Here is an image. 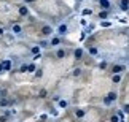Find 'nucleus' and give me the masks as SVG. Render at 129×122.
<instances>
[{
    "instance_id": "17",
    "label": "nucleus",
    "mask_w": 129,
    "mask_h": 122,
    "mask_svg": "<svg viewBox=\"0 0 129 122\" xmlns=\"http://www.w3.org/2000/svg\"><path fill=\"white\" fill-rule=\"evenodd\" d=\"M108 67H110V63H108V60H102V62H101V63H99V65H97V68H99V70H101V71L107 70Z\"/></svg>"
},
{
    "instance_id": "10",
    "label": "nucleus",
    "mask_w": 129,
    "mask_h": 122,
    "mask_svg": "<svg viewBox=\"0 0 129 122\" xmlns=\"http://www.w3.org/2000/svg\"><path fill=\"white\" fill-rule=\"evenodd\" d=\"M118 10L120 11H129V0H118Z\"/></svg>"
},
{
    "instance_id": "4",
    "label": "nucleus",
    "mask_w": 129,
    "mask_h": 122,
    "mask_svg": "<svg viewBox=\"0 0 129 122\" xmlns=\"http://www.w3.org/2000/svg\"><path fill=\"white\" fill-rule=\"evenodd\" d=\"M54 33V29L49 26V24H43V26L40 27V35L45 37V38H48V37H51Z\"/></svg>"
},
{
    "instance_id": "7",
    "label": "nucleus",
    "mask_w": 129,
    "mask_h": 122,
    "mask_svg": "<svg viewBox=\"0 0 129 122\" xmlns=\"http://www.w3.org/2000/svg\"><path fill=\"white\" fill-rule=\"evenodd\" d=\"M97 5L101 10H105V11H112V8H113L110 0H97Z\"/></svg>"
},
{
    "instance_id": "19",
    "label": "nucleus",
    "mask_w": 129,
    "mask_h": 122,
    "mask_svg": "<svg viewBox=\"0 0 129 122\" xmlns=\"http://www.w3.org/2000/svg\"><path fill=\"white\" fill-rule=\"evenodd\" d=\"M110 122H121V119H120V116H118V113H115V114H112L110 116V119H108Z\"/></svg>"
},
{
    "instance_id": "14",
    "label": "nucleus",
    "mask_w": 129,
    "mask_h": 122,
    "mask_svg": "<svg viewBox=\"0 0 129 122\" xmlns=\"http://www.w3.org/2000/svg\"><path fill=\"white\" fill-rule=\"evenodd\" d=\"M81 75H83V68H81V67H75V68L72 70V73H70L72 78H80Z\"/></svg>"
},
{
    "instance_id": "18",
    "label": "nucleus",
    "mask_w": 129,
    "mask_h": 122,
    "mask_svg": "<svg viewBox=\"0 0 129 122\" xmlns=\"http://www.w3.org/2000/svg\"><path fill=\"white\" fill-rule=\"evenodd\" d=\"M123 81V75H112V82L113 84H120Z\"/></svg>"
},
{
    "instance_id": "26",
    "label": "nucleus",
    "mask_w": 129,
    "mask_h": 122,
    "mask_svg": "<svg viewBox=\"0 0 129 122\" xmlns=\"http://www.w3.org/2000/svg\"><path fill=\"white\" fill-rule=\"evenodd\" d=\"M123 113H124V114H129V105H124V106H123Z\"/></svg>"
},
{
    "instance_id": "2",
    "label": "nucleus",
    "mask_w": 129,
    "mask_h": 122,
    "mask_svg": "<svg viewBox=\"0 0 129 122\" xmlns=\"http://www.w3.org/2000/svg\"><path fill=\"white\" fill-rule=\"evenodd\" d=\"M126 70H127L126 63H121V62L112 63V65L108 67V71H110V75H123Z\"/></svg>"
},
{
    "instance_id": "21",
    "label": "nucleus",
    "mask_w": 129,
    "mask_h": 122,
    "mask_svg": "<svg viewBox=\"0 0 129 122\" xmlns=\"http://www.w3.org/2000/svg\"><path fill=\"white\" fill-rule=\"evenodd\" d=\"M30 52H32V54H35V56H38V54H40V46H32L30 48Z\"/></svg>"
},
{
    "instance_id": "11",
    "label": "nucleus",
    "mask_w": 129,
    "mask_h": 122,
    "mask_svg": "<svg viewBox=\"0 0 129 122\" xmlns=\"http://www.w3.org/2000/svg\"><path fill=\"white\" fill-rule=\"evenodd\" d=\"M73 116H75V119H83L86 116V109L83 108H75L73 109Z\"/></svg>"
},
{
    "instance_id": "25",
    "label": "nucleus",
    "mask_w": 129,
    "mask_h": 122,
    "mask_svg": "<svg viewBox=\"0 0 129 122\" xmlns=\"http://www.w3.org/2000/svg\"><path fill=\"white\" fill-rule=\"evenodd\" d=\"M83 16H89V14H92V11H91V10H83Z\"/></svg>"
},
{
    "instance_id": "22",
    "label": "nucleus",
    "mask_w": 129,
    "mask_h": 122,
    "mask_svg": "<svg viewBox=\"0 0 129 122\" xmlns=\"http://www.w3.org/2000/svg\"><path fill=\"white\" fill-rule=\"evenodd\" d=\"M43 76V68H37L35 70V78L38 79V78H42Z\"/></svg>"
},
{
    "instance_id": "12",
    "label": "nucleus",
    "mask_w": 129,
    "mask_h": 122,
    "mask_svg": "<svg viewBox=\"0 0 129 122\" xmlns=\"http://www.w3.org/2000/svg\"><path fill=\"white\" fill-rule=\"evenodd\" d=\"M11 32L14 33V35H21V33L24 32V29H22V26H21V24L14 22L13 26H11Z\"/></svg>"
},
{
    "instance_id": "3",
    "label": "nucleus",
    "mask_w": 129,
    "mask_h": 122,
    "mask_svg": "<svg viewBox=\"0 0 129 122\" xmlns=\"http://www.w3.org/2000/svg\"><path fill=\"white\" fill-rule=\"evenodd\" d=\"M72 57H73V60H75V62L83 60V59H85V49L80 48V46H77L75 49L72 51Z\"/></svg>"
},
{
    "instance_id": "24",
    "label": "nucleus",
    "mask_w": 129,
    "mask_h": 122,
    "mask_svg": "<svg viewBox=\"0 0 129 122\" xmlns=\"http://www.w3.org/2000/svg\"><path fill=\"white\" fill-rule=\"evenodd\" d=\"M46 95H48L46 89H42L40 92H38V97H40V98H46Z\"/></svg>"
},
{
    "instance_id": "27",
    "label": "nucleus",
    "mask_w": 129,
    "mask_h": 122,
    "mask_svg": "<svg viewBox=\"0 0 129 122\" xmlns=\"http://www.w3.org/2000/svg\"><path fill=\"white\" fill-rule=\"evenodd\" d=\"M101 26H102V27H110V22H108V21H102Z\"/></svg>"
},
{
    "instance_id": "29",
    "label": "nucleus",
    "mask_w": 129,
    "mask_h": 122,
    "mask_svg": "<svg viewBox=\"0 0 129 122\" xmlns=\"http://www.w3.org/2000/svg\"><path fill=\"white\" fill-rule=\"evenodd\" d=\"M5 35V27H0V37Z\"/></svg>"
},
{
    "instance_id": "16",
    "label": "nucleus",
    "mask_w": 129,
    "mask_h": 122,
    "mask_svg": "<svg viewBox=\"0 0 129 122\" xmlns=\"http://www.w3.org/2000/svg\"><path fill=\"white\" fill-rule=\"evenodd\" d=\"M2 68H3V71H10V70H11V60H10V59H5L2 62Z\"/></svg>"
},
{
    "instance_id": "28",
    "label": "nucleus",
    "mask_w": 129,
    "mask_h": 122,
    "mask_svg": "<svg viewBox=\"0 0 129 122\" xmlns=\"http://www.w3.org/2000/svg\"><path fill=\"white\" fill-rule=\"evenodd\" d=\"M24 5H29V3H35V0H22Z\"/></svg>"
},
{
    "instance_id": "15",
    "label": "nucleus",
    "mask_w": 129,
    "mask_h": 122,
    "mask_svg": "<svg viewBox=\"0 0 129 122\" xmlns=\"http://www.w3.org/2000/svg\"><path fill=\"white\" fill-rule=\"evenodd\" d=\"M88 54L91 57H97L99 56V49L96 46H88Z\"/></svg>"
},
{
    "instance_id": "30",
    "label": "nucleus",
    "mask_w": 129,
    "mask_h": 122,
    "mask_svg": "<svg viewBox=\"0 0 129 122\" xmlns=\"http://www.w3.org/2000/svg\"><path fill=\"white\" fill-rule=\"evenodd\" d=\"M127 13H129V11H127Z\"/></svg>"
},
{
    "instance_id": "20",
    "label": "nucleus",
    "mask_w": 129,
    "mask_h": 122,
    "mask_svg": "<svg viewBox=\"0 0 129 122\" xmlns=\"http://www.w3.org/2000/svg\"><path fill=\"white\" fill-rule=\"evenodd\" d=\"M35 70H37L35 63H27V73H34Z\"/></svg>"
},
{
    "instance_id": "13",
    "label": "nucleus",
    "mask_w": 129,
    "mask_h": 122,
    "mask_svg": "<svg viewBox=\"0 0 129 122\" xmlns=\"http://www.w3.org/2000/svg\"><path fill=\"white\" fill-rule=\"evenodd\" d=\"M108 18H110V11H105V10H101V11L97 13V19H101V21H107Z\"/></svg>"
},
{
    "instance_id": "5",
    "label": "nucleus",
    "mask_w": 129,
    "mask_h": 122,
    "mask_svg": "<svg viewBox=\"0 0 129 122\" xmlns=\"http://www.w3.org/2000/svg\"><path fill=\"white\" fill-rule=\"evenodd\" d=\"M16 11H18V14H19V18H29L30 16V11H29V7L27 5H18L16 7Z\"/></svg>"
},
{
    "instance_id": "23",
    "label": "nucleus",
    "mask_w": 129,
    "mask_h": 122,
    "mask_svg": "<svg viewBox=\"0 0 129 122\" xmlns=\"http://www.w3.org/2000/svg\"><path fill=\"white\" fill-rule=\"evenodd\" d=\"M57 105H59V108H67V106H69V103H67L66 100H59Z\"/></svg>"
},
{
    "instance_id": "8",
    "label": "nucleus",
    "mask_w": 129,
    "mask_h": 122,
    "mask_svg": "<svg viewBox=\"0 0 129 122\" xmlns=\"http://www.w3.org/2000/svg\"><path fill=\"white\" fill-rule=\"evenodd\" d=\"M57 35L59 37H66L67 35V33H69V26H67V24H64V22H61V24H59V26H57Z\"/></svg>"
},
{
    "instance_id": "6",
    "label": "nucleus",
    "mask_w": 129,
    "mask_h": 122,
    "mask_svg": "<svg viewBox=\"0 0 129 122\" xmlns=\"http://www.w3.org/2000/svg\"><path fill=\"white\" fill-rule=\"evenodd\" d=\"M53 56H54V57H56V59H57V60H64V59H66V57L69 56V52H67L66 49H64V48H62V46H59V48H57V49H56V51H54V54H53Z\"/></svg>"
},
{
    "instance_id": "1",
    "label": "nucleus",
    "mask_w": 129,
    "mask_h": 122,
    "mask_svg": "<svg viewBox=\"0 0 129 122\" xmlns=\"http://www.w3.org/2000/svg\"><path fill=\"white\" fill-rule=\"evenodd\" d=\"M118 100V94H116V90H110V92H107V95L102 98V103L105 108H110V106L115 103V101Z\"/></svg>"
},
{
    "instance_id": "9",
    "label": "nucleus",
    "mask_w": 129,
    "mask_h": 122,
    "mask_svg": "<svg viewBox=\"0 0 129 122\" xmlns=\"http://www.w3.org/2000/svg\"><path fill=\"white\" fill-rule=\"evenodd\" d=\"M61 45H62V37H59V35L53 37L51 40H49V48H59Z\"/></svg>"
}]
</instances>
